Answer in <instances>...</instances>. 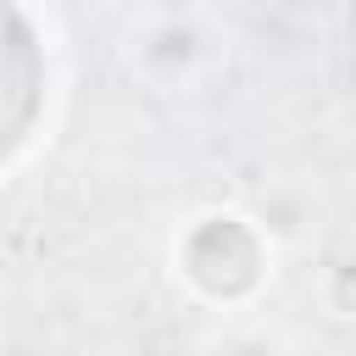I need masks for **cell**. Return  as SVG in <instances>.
Wrapping results in <instances>:
<instances>
[{
  "mask_svg": "<svg viewBox=\"0 0 356 356\" xmlns=\"http://www.w3.org/2000/svg\"><path fill=\"white\" fill-rule=\"evenodd\" d=\"M312 300H317L323 317L356 323V245H345V250H334V256L317 261V273H312Z\"/></svg>",
  "mask_w": 356,
  "mask_h": 356,
  "instance_id": "cell-4",
  "label": "cell"
},
{
  "mask_svg": "<svg viewBox=\"0 0 356 356\" xmlns=\"http://www.w3.org/2000/svg\"><path fill=\"white\" fill-rule=\"evenodd\" d=\"M195 356H295V339L278 323L256 317H222L211 334H200Z\"/></svg>",
  "mask_w": 356,
  "mask_h": 356,
  "instance_id": "cell-3",
  "label": "cell"
},
{
  "mask_svg": "<svg viewBox=\"0 0 356 356\" xmlns=\"http://www.w3.org/2000/svg\"><path fill=\"white\" fill-rule=\"evenodd\" d=\"M167 267L195 306L234 317L267 295L278 245L250 206H200L178 222L167 245Z\"/></svg>",
  "mask_w": 356,
  "mask_h": 356,
  "instance_id": "cell-1",
  "label": "cell"
},
{
  "mask_svg": "<svg viewBox=\"0 0 356 356\" xmlns=\"http://www.w3.org/2000/svg\"><path fill=\"white\" fill-rule=\"evenodd\" d=\"M222 61V39L189 17V11H161V17H145L128 28L122 39V67L156 89V95H189L200 89Z\"/></svg>",
  "mask_w": 356,
  "mask_h": 356,
  "instance_id": "cell-2",
  "label": "cell"
}]
</instances>
